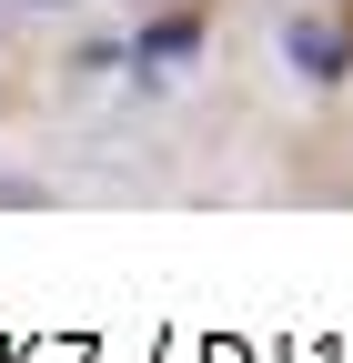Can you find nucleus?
I'll use <instances>...</instances> for the list:
<instances>
[{
    "label": "nucleus",
    "instance_id": "20e7f679",
    "mask_svg": "<svg viewBox=\"0 0 353 363\" xmlns=\"http://www.w3.org/2000/svg\"><path fill=\"white\" fill-rule=\"evenodd\" d=\"M61 202V182H40V172H0V212H51Z\"/></svg>",
    "mask_w": 353,
    "mask_h": 363
},
{
    "label": "nucleus",
    "instance_id": "0eeeda50",
    "mask_svg": "<svg viewBox=\"0 0 353 363\" xmlns=\"http://www.w3.org/2000/svg\"><path fill=\"white\" fill-rule=\"evenodd\" d=\"M343 11H353V0H343Z\"/></svg>",
    "mask_w": 353,
    "mask_h": 363
},
{
    "label": "nucleus",
    "instance_id": "f257e3e1",
    "mask_svg": "<svg viewBox=\"0 0 353 363\" xmlns=\"http://www.w3.org/2000/svg\"><path fill=\"white\" fill-rule=\"evenodd\" d=\"M273 71L293 91H313V101L353 91V11H343V0H333V11H313V0L273 11Z\"/></svg>",
    "mask_w": 353,
    "mask_h": 363
},
{
    "label": "nucleus",
    "instance_id": "7ed1b4c3",
    "mask_svg": "<svg viewBox=\"0 0 353 363\" xmlns=\"http://www.w3.org/2000/svg\"><path fill=\"white\" fill-rule=\"evenodd\" d=\"M111 81H131V30H101V21H71L61 61H51V91L61 101H101Z\"/></svg>",
    "mask_w": 353,
    "mask_h": 363
},
{
    "label": "nucleus",
    "instance_id": "f03ea898",
    "mask_svg": "<svg viewBox=\"0 0 353 363\" xmlns=\"http://www.w3.org/2000/svg\"><path fill=\"white\" fill-rule=\"evenodd\" d=\"M212 51V0H152L131 21V91H182Z\"/></svg>",
    "mask_w": 353,
    "mask_h": 363
},
{
    "label": "nucleus",
    "instance_id": "39448f33",
    "mask_svg": "<svg viewBox=\"0 0 353 363\" xmlns=\"http://www.w3.org/2000/svg\"><path fill=\"white\" fill-rule=\"evenodd\" d=\"M21 21H91V0H11Z\"/></svg>",
    "mask_w": 353,
    "mask_h": 363
},
{
    "label": "nucleus",
    "instance_id": "423d86ee",
    "mask_svg": "<svg viewBox=\"0 0 353 363\" xmlns=\"http://www.w3.org/2000/svg\"><path fill=\"white\" fill-rule=\"evenodd\" d=\"M11 21H21V11H11V0H0V61H11Z\"/></svg>",
    "mask_w": 353,
    "mask_h": 363
}]
</instances>
